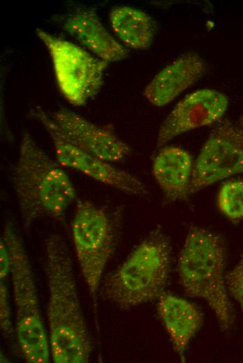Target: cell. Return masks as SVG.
Instances as JSON below:
<instances>
[{
  "label": "cell",
  "mask_w": 243,
  "mask_h": 363,
  "mask_svg": "<svg viewBox=\"0 0 243 363\" xmlns=\"http://www.w3.org/2000/svg\"><path fill=\"white\" fill-rule=\"evenodd\" d=\"M49 345L55 363H87L91 341L78 294L68 246L58 233L45 242Z\"/></svg>",
  "instance_id": "6da1fadb"
},
{
  "label": "cell",
  "mask_w": 243,
  "mask_h": 363,
  "mask_svg": "<svg viewBox=\"0 0 243 363\" xmlns=\"http://www.w3.org/2000/svg\"><path fill=\"white\" fill-rule=\"evenodd\" d=\"M11 182L26 230L43 218L64 221L67 209L76 198L75 186L63 166L28 132L22 135Z\"/></svg>",
  "instance_id": "7a4b0ae2"
},
{
  "label": "cell",
  "mask_w": 243,
  "mask_h": 363,
  "mask_svg": "<svg viewBox=\"0 0 243 363\" xmlns=\"http://www.w3.org/2000/svg\"><path fill=\"white\" fill-rule=\"evenodd\" d=\"M226 258V245L220 235L193 227L186 235L177 267L184 290L207 303L223 332L229 331L235 323L224 276Z\"/></svg>",
  "instance_id": "3957f363"
},
{
  "label": "cell",
  "mask_w": 243,
  "mask_h": 363,
  "mask_svg": "<svg viewBox=\"0 0 243 363\" xmlns=\"http://www.w3.org/2000/svg\"><path fill=\"white\" fill-rule=\"evenodd\" d=\"M172 261L170 239L152 231L103 281V296L121 309L158 299L166 286Z\"/></svg>",
  "instance_id": "277c9868"
},
{
  "label": "cell",
  "mask_w": 243,
  "mask_h": 363,
  "mask_svg": "<svg viewBox=\"0 0 243 363\" xmlns=\"http://www.w3.org/2000/svg\"><path fill=\"white\" fill-rule=\"evenodd\" d=\"M10 257L16 309L15 333L24 359L29 363H47L50 350L41 317L34 273L23 242L11 222L2 237Z\"/></svg>",
  "instance_id": "5b68a950"
},
{
  "label": "cell",
  "mask_w": 243,
  "mask_h": 363,
  "mask_svg": "<svg viewBox=\"0 0 243 363\" xmlns=\"http://www.w3.org/2000/svg\"><path fill=\"white\" fill-rule=\"evenodd\" d=\"M71 235L82 276L96 304L103 272L115 249V231L109 214L90 201L78 199Z\"/></svg>",
  "instance_id": "8992f818"
},
{
  "label": "cell",
  "mask_w": 243,
  "mask_h": 363,
  "mask_svg": "<svg viewBox=\"0 0 243 363\" xmlns=\"http://www.w3.org/2000/svg\"><path fill=\"white\" fill-rule=\"evenodd\" d=\"M36 34L49 52L58 87L65 98L74 106H82L95 97L108 62L41 29L36 28Z\"/></svg>",
  "instance_id": "52a82bcc"
},
{
  "label": "cell",
  "mask_w": 243,
  "mask_h": 363,
  "mask_svg": "<svg viewBox=\"0 0 243 363\" xmlns=\"http://www.w3.org/2000/svg\"><path fill=\"white\" fill-rule=\"evenodd\" d=\"M29 114L50 135L57 161L63 167L76 170L125 193L142 196L148 193L145 184L134 175L84 151L72 143L40 106L31 108Z\"/></svg>",
  "instance_id": "ba28073f"
},
{
  "label": "cell",
  "mask_w": 243,
  "mask_h": 363,
  "mask_svg": "<svg viewBox=\"0 0 243 363\" xmlns=\"http://www.w3.org/2000/svg\"><path fill=\"white\" fill-rule=\"evenodd\" d=\"M243 173V125L222 121L209 134L194 163L189 195Z\"/></svg>",
  "instance_id": "9c48e42d"
},
{
  "label": "cell",
  "mask_w": 243,
  "mask_h": 363,
  "mask_svg": "<svg viewBox=\"0 0 243 363\" xmlns=\"http://www.w3.org/2000/svg\"><path fill=\"white\" fill-rule=\"evenodd\" d=\"M228 98L214 89L197 90L180 101L163 121L156 147L191 130L213 124L221 119L228 107Z\"/></svg>",
  "instance_id": "30bf717a"
},
{
  "label": "cell",
  "mask_w": 243,
  "mask_h": 363,
  "mask_svg": "<svg viewBox=\"0 0 243 363\" xmlns=\"http://www.w3.org/2000/svg\"><path fill=\"white\" fill-rule=\"evenodd\" d=\"M50 115L67 139L98 158L117 163L130 152L129 146L115 134L110 124H96L66 108Z\"/></svg>",
  "instance_id": "8fae6325"
},
{
  "label": "cell",
  "mask_w": 243,
  "mask_h": 363,
  "mask_svg": "<svg viewBox=\"0 0 243 363\" xmlns=\"http://www.w3.org/2000/svg\"><path fill=\"white\" fill-rule=\"evenodd\" d=\"M54 21L83 47L103 61H118L128 55V50L106 29L92 6H75L54 15Z\"/></svg>",
  "instance_id": "7c38bea8"
},
{
  "label": "cell",
  "mask_w": 243,
  "mask_h": 363,
  "mask_svg": "<svg viewBox=\"0 0 243 363\" xmlns=\"http://www.w3.org/2000/svg\"><path fill=\"white\" fill-rule=\"evenodd\" d=\"M205 72L198 54L185 53L161 69L146 86L143 95L149 103L163 107L193 84Z\"/></svg>",
  "instance_id": "4fadbf2b"
},
{
  "label": "cell",
  "mask_w": 243,
  "mask_h": 363,
  "mask_svg": "<svg viewBox=\"0 0 243 363\" xmlns=\"http://www.w3.org/2000/svg\"><path fill=\"white\" fill-rule=\"evenodd\" d=\"M158 315L182 362L190 341L200 329L202 315L189 301L170 293H163L156 304Z\"/></svg>",
  "instance_id": "5bb4252c"
},
{
  "label": "cell",
  "mask_w": 243,
  "mask_h": 363,
  "mask_svg": "<svg viewBox=\"0 0 243 363\" xmlns=\"http://www.w3.org/2000/svg\"><path fill=\"white\" fill-rule=\"evenodd\" d=\"M193 163L184 149L173 146L162 148L152 164L153 176L170 201L186 198L189 195Z\"/></svg>",
  "instance_id": "9a60e30c"
},
{
  "label": "cell",
  "mask_w": 243,
  "mask_h": 363,
  "mask_svg": "<svg viewBox=\"0 0 243 363\" xmlns=\"http://www.w3.org/2000/svg\"><path fill=\"white\" fill-rule=\"evenodd\" d=\"M110 23L117 37L128 47H149L156 30L154 19L145 11L131 6H118L109 14Z\"/></svg>",
  "instance_id": "2e32d148"
},
{
  "label": "cell",
  "mask_w": 243,
  "mask_h": 363,
  "mask_svg": "<svg viewBox=\"0 0 243 363\" xmlns=\"http://www.w3.org/2000/svg\"><path fill=\"white\" fill-rule=\"evenodd\" d=\"M217 207L228 219L243 218V180L235 179L222 184L217 194Z\"/></svg>",
  "instance_id": "e0dca14e"
},
{
  "label": "cell",
  "mask_w": 243,
  "mask_h": 363,
  "mask_svg": "<svg viewBox=\"0 0 243 363\" xmlns=\"http://www.w3.org/2000/svg\"><path fill=\"white\" fill-rule=\"evenodd\" d=\"M225 280L228 294L238 303L243 313V252L235 267L225 276Z\"/></svg>",
  "instance_id": "ac0fdd59"
},
{
  "label": "cell",
  "mask_w": 243,
  "mask_h": 363,
  "mask_svg": "<svg viewBox=\"0 0 243 363\" xmlns=\"http://www.w3.org/2000/svg\"><path fill=\"white\" fill-rule=\"evenodd\" d=\"M8 291L3 283V279H1L0 283V326L2 332L8 338H14V330L13 327L11 314L8 300Z\"/></svg>",
  "instance_id": "d6986e66"
},
{
  "label": "cell",
  "mask_w": 243,
  "mask_h": 363,
  "mask_svg": "<svg viewBox=\"0 0 243 363\" xmlns=\"http://www.w3.org/2000/svg\"><path fill=\"white\" fill-rule=\"evenodd\" d=\"M0 277L1 279L4 280L10 273V262L6 245L1 237L0 241Z\"/></svg>",
  "instance_id": "ffe728a7"
},
{
  "label": "cell",
  "mask_w": 243,
  "mask_h": 363,
  "mask_svg": "<svg viewBox=\"0 0 243 363\" xmlns=\"http://www.w3.org/2000/svg\"><path fill=\"white\" fill-rule=\"evenodd\" d=\"M237 123L240 125H243V114L240 117Z\"/></svg>",
  "instance_id": "44dd1931"
}]
</instances>
